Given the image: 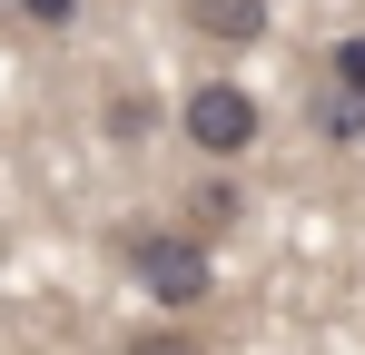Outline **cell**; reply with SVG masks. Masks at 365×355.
<instances>
[{
	"label": "cell",
	"instance_id": "obj_2",
	"mask_svg": "<svg viewBox=\"0 0 365 355\" xmlns=\"http://www.w3.org/2000/svg\"><path fill=\"white\" fill-rule=\"evenodd\" d=\"M178 128H187L197 158H247L257 128H267V109H257V89H237V79H197L178 99Z\"/></svg>",
	"mask_w": 365,
	"mask_h": 355
},
{
	"label": "cell",
	"instance_id": "obj_7",
	"mask_svg": "<svg viewBox=\"0 0 365 355\" xmlns=\"http://www.w3.org/2000/svg\"><path fill=\"white\" fill-rule=\"evenodd\" d=\"M128 355H207V326H197V316H178V326H138Z\"/></svg>",
	"mask_w": 365,
	"mask_h": 355
},
{
	"label": "cell",
	"instance_id": "obj_6",
	"mask_svg": "<svg viewBox=\"0 0 365 355\" xmlns=\"http://www.w3.org/2000/svg\"><path fill=\"white\" fill-rule=\"evenodd\" d=\"M316 128H326V148H356L365 138V99L356 89H326V99H316Z\"/></svg>",
	"mask_w": 365,
	"mask_h": 355
},
{
	"label": "cell",
	"instance_id": "obj_9",
	"mask_svg": "<svg viewBox=\"0 0 365 355\" xmlns=\"http://www.w3.org/2000/svg\"><path fill=\"white\" fill-rule=\"evenodd\" d=\"M10 10H20L30 30H69V20H79V0H10Z\"/></svg>",
	"mask_w": 365,
	"mask_h": 355
},
{
	"label": "cell",
	"instance_id": "obj_1",
	"mask_svg": "<svg viewBox=\"0 0 365 355\" xmlns=\"http://www.w3.org/2000/svg\"><path fill=\"white\" fill-rule=\"evenodd\" d=\"M128 277L158 296L168 316H197V306H207V287H217L207 247H197L187 227H138V237H128Z\"/></svg>",
	"mask_w": 365,
	"mask_h": 355
},
{
	"label": "cell",
	"instance_id": "obj_4",
	"mask_svg": "<svg viewBox=\"0 0 365 355\" xmlns=\"http://www.w3.org/2000/svg\"><path fill=\"white\" fill-rule=\"evenodd\" d=\"M99 128H109V148H148V138H158V99H148V89H109Z\"/></svg>",
	"mask_w": 365,
	"mask_h": 355
},
{
	"label": "cell",
	"instance_id": "obj_10",
	"mask_svg": "<svg viewBox=\"0 0 365 355\" xmlns=\"http://www.w3.org/2000/svg\"><path fill=\"white\" fill-rule=\"evenodd\" d=\"M0 10H10V0H0Z\"/></svg>",
	"mask_w": 365,
	"mask_h": 355
},
{
	"label": "cell",
	"instance_id": "obj_5",
	"mask_svg": "<svg viewBox=\"0 0 365 355\" xmlns=\"http://www.w3.org/2000/svg\"><path fill=\"white\" fill-rule=\"evenodd\" d=\"M247 217V197H237V178H207V187H187V237L207 247L217 227H237Z\"/></svg>",
	"mask_w": 365,
	"mask_h": 355
},
{
	"label": "cell",
	"instance_id": "obj_3",
	"mask_svg": "<svg viewBox=\"0 0 365 355\" xmlns=\"http://www.w3.org/2000/svg\"><path fill=\"white\" fill-rule=\"evenodd\" d=\"M267 20H277L267 0H187V30H197V40H217V50H257V40H267Z\"/></svg>",
	"mask_w": 365,
	"mask_h": 355
},
{
	"label": "cell",
	"instance_id": "obj_8",
	"mask_svg": "<svg viewBox=\"0 0 365 355\" xmlns=\"http://www.w3.org/2000/svg\"><path fill=\"white\" fill-rule=\"evenodd\" d=\"M326 89H356L365 99V30H346V40L326 50Z\"/></svg>",
	"mask_w": 365,
	"mask_h": 355
}]
</instances>
